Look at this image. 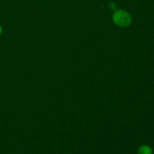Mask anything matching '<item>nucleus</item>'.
I'll return each mask as SVG.
<instances>
[{
	"instance_id": "f03ea898",
	"label": "nucleus",
	"mask_w": 154,
	"mask_h": 154,
	"mask_svg": "<svg viewBox=\"0 0 154 154\" xmlns=\"http://www.w3.org/2000/svg\"><path fill=\"white\" fill-rule=\"evenodd\" d=\"M138 154H153V150L149 145H141L138 149Z\"/></svg>"
},
{
	"instance_id": "20e7f679",
	"label": "nucleus",
	"mask_w": 154,
	"mask_h": 154,
	"mask_svg": "<svg viewBox=\"0 0 154 154\" xmlns=\"http://www.w3.org/2000/svg\"><path fill=\"white\" fill-rule=\"evenodd\" d=\"M2 27L1 26H0V35H2Z\"/></svg>"
},
{
	"instance_id": "7ed1b4c3",
	"label": "nucleus",
	"mask_w": 154,
	"mask_h": 154,
	"mask_svg": "<svg viewBox=\"0 0 154 154\" xmlns=\"http://www.w3.org/2000/svg\"><path fill=\"white\" fill-rule=\"evenodd\" d=\"M109 7H110V8L111 9V10H116V9H117V5H116L115 3H114V2L110 3Z\"/></svg>"
},
{
	"instance_id": "f257e3e1",
	"label": "nucleus",
	"mask_w": 154,
	"mask_h": 154,
	"mask_svg": "<svg viewBox=\"0 0 154 154\" xmlns=\"http://www.w3.org/2000/svg\"><path fill=\"white\" fill-rule=\"evenodd\" d=\"M113 20L117 26L126 27L130 25L132 20L131 15L126 11L116 10L113 14Z\"/></svg>"
}]
</instances>
